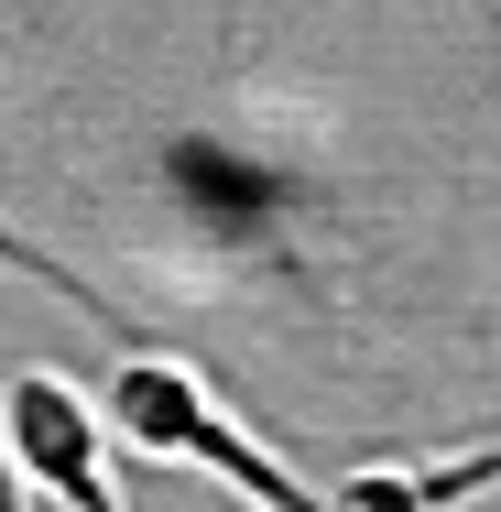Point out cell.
I'll list each match as a JSON object with an SVG mask.
<instances>
[{
    "label": "cell",
    "mask_w": 501,
    "mask_h": 512,
    "mask_svg": "<svg viewBox=\"0 0 501 512\" xmlns=\"http://www.w3.org/2000/svg\"><path fill=\"white\" fill-rule=\"evenodd\" d=\"M109 414H120V436L131 447H153V458H207L218 480H240L262 512H349V502H316L295 469H273L229 414L207 404L197 382L175 371V360H120V382H109Z\"/></svg>",
    "instance_id": "6da1fadb"
},
{
    "label": "cell",
    "mask_w": 501,
    "mask_h": 512,
    "mask_svg": "<svg viewBox=\"0 0 501 512\" xmlns=\"http://www.w3.org/2000/svg\"><path fill=\"white\" fill-rule=\"evenodd\" d=\"M0 512H11V480H0Z\"/></svg>",
    "instance_id": "3957f363"
},
{
    "label": "cell",
    "mask_w": 501,
    "mask_h": 512,
    "mask_svg": "<svg viewBox=\"0 0 501 512\" xmlns=\"http://www.w3.org/2000/svg\"><path fill=\"white\" fill-rule=\"evenodd\" d=\"M99 404L66 371H22L11 382V458L33 469V491H55V512H120L99 480Z\"/></svg>",
    "instance_id": "7a4b0ae2"
}]
</instances>
